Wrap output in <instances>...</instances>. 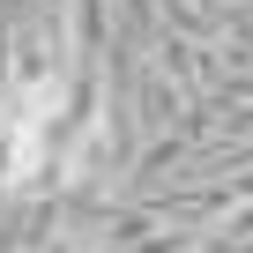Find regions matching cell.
<instances>
[{
    "label": "cell",
    "instance_id": "6da1fadb",
    "mask_svg": "<svg viewBox=\"0 0 253 253\" xmlns=\"http://www.w3.org/2000/svg\"><path fill=\"white\" fill-rule=\"evenodd\" d=\"M60 104H67L60 67H52V75H38V82H23V89L8 97V149H0V186H30V179L45 171V126L60 119Z\"/></svg>",
    "mask_w": 253,
    "mask_h": 253
}]
</instances>
